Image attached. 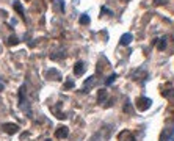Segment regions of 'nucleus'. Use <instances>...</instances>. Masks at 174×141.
I'll use <instances>...</instances> for the list:
<instances>
[{
    "instance_id": "nucleus-13",
    "label": "nucleus",
    "mask_w": 174,
    "mask_h": 141,
    "mask_svg": "<svg viewBox=\"0 0 174 141\" xmlns=\"http://www.w3.org/2000/svg\"><path fill=\"white\" fill-rule=\"evenodd\" d=\"M3 86H5V85H3V82H2V79H0V91H2V89H3Z\"/></svg>"
},
{
    "instance_id": "nucleus-2",
    "label": "nucleus",
    "mask_w": 174,
    "mask_h": 141,
    "mask_svg": "<svg viewBox=\"0 0 174 141\" xmlns=\"http://www.w3.org/2000/svg\"><path fill=\"white\" fill-rule=\"evenodd\" d=\"M3 130L6 132L8 135H14V133H17V132H19V126L8 122V124H3Z\"/></svg>"
},
{
    "instance_id": "nucleus-8",
    "label": "nucleus",
    "mask_w": 174,
    "mask_h": 141,
    "mask_svg": "<svg viewBox=\"0 0 174 141\" xmlns=\"http://www.w3.org/2000/svg\"><path fill=\"white\" fill-rule=\"evenodd\" d=\"M107 99V91L105 89H100V92H99V102L100 100H105Z\"/></svg>"
},
{
    "instance_id": "nucleus-4",
    "label": "nucleus",
    "mask_w": 174,
    "mask_h": 141,
    "mask_svg": "<svg viewBox=\"0 0 174 141\" xmlns=\"http://www.w3.org/2000/svg\"><path fill=\"white\" fill-rule=\"evenodd\" d=\"M74 72H75V75H82V74L85 72V64L82 63V61H79L75 64V68H74Z\"/></svg>"
},
{
    "instance_id": "nucleus-5",
    "label": "nucleus",
    "mask_w": 174,
    "mask_h": 141,
    "mask_svg": "<svg viewBox=\"0 0 174 141\" xmlns=\"http://www.w3.org/2000/svg\"><path fill=\"white\" fill-rule=\"evenodd\" d=\"M132 33H125V35H122V38H121V44L122 45H127V44H130L132 42Z\"/></svg>"
},
{
    "instance_id": "nucleus-12",
    "label": "nucleus",
    "mask_w": 174,
    "mask_h": 141,
    "mask_svg": "<svg viewBox=\"0 0 174 141\" xmlns=\"http://www.w3.org/2000/svg\"><path fill=\"white\" fill-rule=\"evenodd\" d=\"M72 86H74V83H72L71 80H69V82H68V83L65 85V88H72Z\"/></svg>"
},
{
    "instance_id": "nucleus-14",
    "label": "nucleus",
    "mask_w": 174,
    "mask_h": 141,
    "mask_svg": "<svg viewBox=\"0 0 174 141\" xmlns=\"http://www.w3.org/2000/svg\"><path fill=\"white\" fill-rule=\"evenodd\" d=\"M47 141H50V139H47Z\"/></svg>"
},
{
    "instance_id": "nucleus-10",
    "label": "nucleus",
    "mask_w": 174,
    "mask_h": 141,
    "mask_svg": "<svg viewBox=\"0 0 174 141\" xmlns=\"http://www.w3.org/2000/svg\"><path fill=\"white\" fill-rule=\"evenodd\" d=\"M8 42H10V45H13V44H17V42H19V39H17L16 36H11V38H10V41H8Z\"/></svg>"
},
{
    "instance_id": "nucleus-7",
    "label": "nucleus",
    "mask_w": 174,
    "mask_h": 141,
    "mask_svg": "<svg viewBox=\"0 0 174 141\" xmlns=\"http://www.w3.org/2000/svg\"><path fill=\"white\" fill-rule=\"evenodd\" d=\"M80 24H82V25L89 24V16H88V14H82V17H80Z\"/></svg>"
},
{
    "instance_id": "nucleus-9",
    "label": "nucleus",
    "mask_w": 174,
    "mask_h": 141,
    "mask_svg": "<svg viewBox=\"0 0 174 141\" xmlns=\"http://www.w3.org/2000/svg\"><path fill=\"white\" fill-rule=\"evenodd\" d=\"M165 45H166V41H165V39H160V42H159V50H163L165 49Z\"/></svg>"
},
{
    "instance_id": "nucleus-3",
    "label": "nucleus",
    "mask_w": 174,
    "mask_h": 141,
    "mask_svg": "<svg viewBox=\"0 0 174 141\" xmlns=\"http://www.w3.org/2000/svg\"><path fill=\"white\" fill-rule=\"evenodd\" d=\"M68 133H69L68 127H58V130L55 132V136L57 138H65V136H68Z\"/></svg>"
},
{
    "instance_id": "nucleus-6",
    "label": "nucleus",
    "mask_w": 174,
    "mask_h": 141,
    "mask_svg": "<svg viewBox=\"0 0 174 141\" xmlns=\"http://www.w3.org/2000/svg\"><path fill=\"white\" fill-rule=\"evenodd\" d=\"M13 8H14V9H16V11L19 13L21 16H24V8H22V5H21L19 2H14V3H13Z\"/></svg>"
},
{
    "instance_id": "nucleus-11",
    "label": "nucleus",
    "mask_w": 174,
    "mask_h": 141,
    "mask_svg": "<svg viewBox=\"0 0 174 141\" xmlns=\"http://www.w3.org/2000/svg\"><path fill=\"white\" fill-rule=\"evenodd\" d=\"M116 77H118L116 74H113V75H110V77H108V80H107V85H110V83H112V82H113V80H115Z\"/></svg>"
},
{
    "instance_id": "nucleus-1",
    "label": "nucleus",
    "mask_w": 174,
    "mask_h": 141,
    "mask_svg": "<svg viewBox=\"0 0 174 141\" xmlns=\"http://www.w3.org/2000/svg\"><path fill=\"white\" fill-rule=\"evenodd\" d=\"M151 103H152V100L148 99V97H138L136 99V108L140 111H144V110H148L151 107Z\"/></svg>"
}]
</instances>
